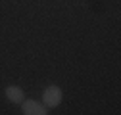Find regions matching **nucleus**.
I'll return each instance as SVG.
<instances>
[{
    "mask_svg": "<svg viewBox=\"0 0 121 115\" xmlns=\"http://www.w3.org/2000/svg\"><path fill=\"white\" fill-rule=\"evenodd\" d=\"M6 96L13 104H21L23 102V90L19 88V86H8L6 88Z\"/></svg>",
    "mask_w": 121,
    "mask_h": 115,
    "instance_id": "7ed1b4c3",
    "label": "nucleus"
},
{
    "mask_svg": "<svg viewBox=\"0 0 121 115\" xmlns=\"http://www.w3.org/2000/svg\"><path fill=\"white\" fill-rule=\"evenodd\" d=\"M42 100L46 104V107L60 106V102H62V90H60V86H48L44 90V94H42Z\"/></svg>",
    "mask_w": 121,
    "mask_h": 115,
    "instance_id": "f257e3e1",
    "label": "nucleus"
},
{
    "mask_svg": "<svg viewBox=\"0 0 121 115\" xmlns=\"http://www.w3.org/2000/svg\"><path fill=\"white\" fill-rule=\"evenodd\" d=\"M21 111L25 115H46L48 113V109L44 106H40L39 102H35V100H27V102H23Z\"/></svg>",
    "mask_w": 121,
    "mask_h": 115,
    "instance_id": "f03ea898",
    "label": "nucleus"
}]
</instances>
